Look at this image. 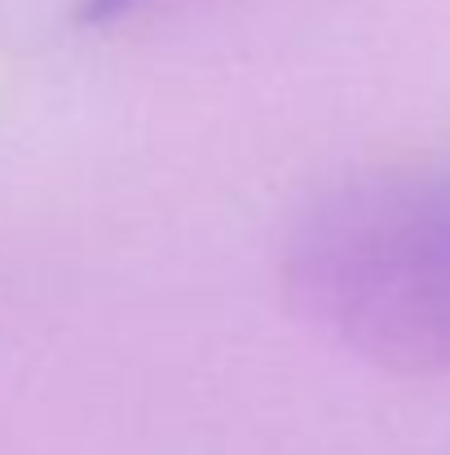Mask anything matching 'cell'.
Segmentation results:
<instances>
[{"instance_id": "6da1fadb", "label": "cell", "mask_w": 450, "mask_h": 455, "mask_svg": "<svg viewBox=\"0 0 450 455\" xmlns=\"http://www.w3.org/2000/svg\"><path fill=\"white\" fill-rule=\"evenodd\" d=\"M283 292L371 367L446 376L450 164H389L318 195L292 226Z\"/></svg>"}, {"instance_id": "7a4b0ae2", "label": "cell", "mask_w": 450, "mask_h": 455, "mask_svg": "<svg viewBox=\"0 0 450 455\" xmlns=\"http://www.w3.org/2000/svg\"><path fill=\"white\" fill-rule=\"evenodd\" d=\"M138 4H146V0H80L75 18H80V27H107V22L133 13Z\"/></svg>"}]
</instances>
